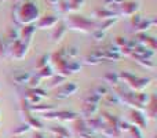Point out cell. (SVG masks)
<instances>
[{
	"mask_svg": "<svg viewBox=\"0 0 157 138\" xmlns=\"http://www.w3.org/2000/svg\"><path fill=\"white\" fill-rule=\"evenodd\" d=\"M40 18V8L36 3L26 2L13 8V19L17 25H29Z\"/></svg>",
	"mask_w": 157,
	"mask_h": 138,
	"instance_id": "obj_1",
	"label": "cell"
},
{
	"mask_svg": "<svg viewBox=\"0 0 157 138\" xmlns=\"http://www.w3.org/2000/svg\"><path fill=\"white\" fill-rule=\"evenodd\" d=\"M69 25H71L72 29L76 30H81V32L86 33H91L94 29H97V22L91 21V19L86 18L83 15H71L69 18Z\"/></svg>",
	"mask_w": 157,
	"mask_h": 138,
	"instance_id": "obj_2",
	"label": "cell"
},
{
	"mask_svg": "<svg viewBox=\"0 0 157 138\" xmlns=\"http://www.w3.org/2000/svg\"><path fill=\"white\" fill-rule=\"evenodd\" d=\"M28 50H29V44L25 43L21 39H18V40L13 41L10 53L15 60H22V58H25V55L28 54Z\"/></svg>",
	"mask_w": 157,
	"mask_h": 138,
	"instance_id": "obj_3",
	"label": "cell"
},
{
	"mask_svg": "<svg viewBox=\"0 0 157 138\" xmlns=\"http://www.w3.org/2000/svg\"><path fill=\"white\" fill-rule=\"evenodd\" d=\"M77 91H78V86L76 83H66L65 81V83L61 84L57 89L55 97L59 98V100H63V98H68V97H71V95L76 94Z\"/></svg>",
	"mask_w": 157,
	"mask_h": 138,
	"instance_id": "obj_4",
	"label": "cell"
},
{
	"mask_svg": "<svg viewBox=\"0 0 157 138\" xmlns=\"http://www.w3.org/2000/svg\"><path fill=\"white\" fill-rule=\"evenodd\" d=\"M139 8H141L139 3L134 2V0L123 2L121 4H120V14H123V15H125V17H132L134 14H138Z\"/></svg>",
	"mask_w": 157,
	"mask_h": 138,
	"instance_id": "obj_5",
	"label": "cell"
},
{
	"mask_svg": "<svg viewBox=\"0 0 157 138\" xmlns=\"http://www.w3.org/2000/svg\"><path fill=\"white\" fill-rule=\"evenodd\" d=\"M58 22L59 21H58V18L55 15H44V17H40V18L37 19L36 28H39V29H51V28H54Z\"/></svg>",
	"mask_w": 157,
	"mask_h": 138,
	"instance_id": "obj_6",
	"label": "cell"
},
{
	"mask_svg": "<svg viewBox=\"0 0 157 138\" xmlns=\"http://www.w3.org/2000/svg\"><path fill=\"white\" fill-rule=\"evenodd\" d=\"M36 32V25L35 24H29V25H24V26L19 29V39L24 40L25 43L30 44L32 37Z\"/></svg>",
	"mask_w": 157,
	"mask_h": 138,
	"instance_id": "obj_7",
	"label": "cell"
},
{
	"mask_svg": "<svg viewBox=\"0 0 157 138\" xmlns=\"http://www.w3.org/2000/svg\"><path fill=\"white\" fill-rule=\"evenodd\" d=\"M130 124L142 128L145 124H146V116H144V113H142L141 111L134 109V111H131V113H130Z\"/></svg>",
	"mask_w": 157,
	"mask_h": 138,
	"instance_id": "obj_8",
	"label": "cell"
},
{
	"mask_svg": "<svg viewBox=\"0 0 157 138\" xmlns=\"http://www.w3.org/2000/svg\"><path fill=\"white\" fill-rule=\"evenodd\" d=\"M66 30H68V26H66L63 22H58V24L54 26V30H52V33H51L52 41H55V43L61 41L63 37H65Z\"/></svg>",
	"mask_w": 157,
	"mask_h": 138,
	"instance_id": "obj_9",
	"label": "cell"
},
{
	"mask_svg": "<svg viewBox=\"0 0 157 138\" xmlns=\"http://www.w3.org/2000/svg\"><path fill=\"white\" fill-rule=\"evenodd\" d=\"M25 115H26V124L29 126V127L37 128V130H41V128H43V123H41V120L37 119L32 112L25 111Z\"/></svg>",
	"mask_w": 157,
	"mask_h": 138,
	"instance_id": "obj_10",
	"label": "cell"
},
{
	"mask_svg": "<svg viewBox=\"0 0 157 138\" xmlns=\"http://www.w3.org/2000/svg\"><path fill=\"white\" fill-rule=\"evenodd\" d=\"M94 15L97 17V18L99 19H109V18H114V17H117L116 13H113V11L110 10V8L108 7H103V8H98V10H95Z\"/></svg>",
	"mask_w": 157,
	"mask_h": 138,
	"instance_id": "obj_11",
	"label": "cell"
},
{
	"mask_svg": "<svg viewBox=\"0 0 157 138\" xmlns=\"http://www.w3.org/2000/svg\"><path fill=\"white\" fill-rule=\"evenodd\" d=\"M30 76H32V73H29V72H17L13 75V80L15 81L17 84L24 86V84H28Z\"/></svg>",
	"mask_w": 157,
	"mask_h": 138,
	"instance_id": "obj_12",
	"label": "cell"
},
{
	"mask_svg": "<svg viewBox=\"0 0 157 138\" xmlns=\"http://www.w3.org/2000/svg\"><path fill=\"white\" fill-rule=\"evenodd\" d=\"M78 117L77 113L69 111H57V119L63 120V122H75Z\"/></svg>",
	"mask_w": 157,
	"mask_h": 138,
	"instance_id": "obj_13",
	"label": "cell"
},
{
	"mask_svg": "<svg viewBox=\"0 0 157 138\" xmlns=\"http://www.w3.org/2000/svg\"><path fill=\"white\" fill-rule=\"evenodd\" d=\"M54 75H55V72H54V69H52L51 65H47V66H44V68H40L37 72V76L41 79V80H48V79H51Z\"/></svg>",
	"mask_w": 157,
	"mask_h": 138,
	"instance_id": "obj_14",
	"label": "cell"
},
{
	"mask_svg": "<svg viewBox=\"0 0 157 138\" xmlns=\"http://www.w3.org/2000/svg\"><path fill=\"white\" fill-rule=\"evenodd\" d=\"M155 25H156V19L155 18H144L141 24L136 26V29H138L139 32L146 33V30H149L150 28L155 26Z\"/></svg>",
	"mask_w": 157,
	"mask_h": 138,
	"instance_id": "obj_15",
	"label": "cell"
},
{
	"mask_svg": "<svg viewBox=\"0 0 157 138\" xmlns=\"http://www.w3.org/2000/svg\"><path fill=\"white\" fill-rule=\"evenodd\" d=\"M48 81H50V83H48L50 89H57V87H59L61 84L65 83L66 77H65V76H62V75H57V73H55L51 79H48Z\"/></svg>",
	"mask_w": 157,
	"mask_h": 138,
	"instance_id": "obj_16",
	"label": "cell"
},
{
	"mask_svg": "<svg viewBox=\"0 0 157 138\" xmlns=\"http://www.w3.org/2000/svg\"><path fill=\"white\" fill-rule=\"evenodd\" d=\"M92 93H94V94H97L98 97L102 98V97H105L106 94H109V93H110V87L106 86L105 83H99V84H97V86L92 89Z\"/></svg>",
	"mask_w": 157,
	"mask_h": 138,
	"instance_id": "obj_17",
	"label": "cell"
},
{
	"mask_svg": "<svg viewBox=\"0 0 157 138\" xmlns=\"http://www.w3.org/2000/svg\"><path fill=\"white\" fill-rule=\"evenodd\" d=\"M98 112V105H92V104H84L83 105V113L87 117H92Z\"/></svg>",
	"mask_w": 157,
	"mask_h": 138,
	"instance_id": "obj_18",
	"label": "cell"
},
{
	"mask_svg": "<svg viewBox=\"0 0 157 138\" xmlns=\"http://www.w3.org/2000/svg\"><path fill=\"white\" fill-rule=\"evenodd\" d=\"M146 112H147V115H149L152 119H155V117H156L157 105H156V98H155V97H152V98H150V101L147 102V105H146Z\"/></svg>",
	"mask_w": 157,
	"mask_h": 138,
	"instance_id": "obj_19",
	"label": "cell"
},
{
	"mask_svg": "<svg viewBox=\"0 0 157 138\" xmlns=\"http://www.w3.org/2000/svg\"><path fill=\"white\" fill-rule=\"evenodd\" d=\"M116 21H117V17H114V18H109V19H103L101 24L97 25V29H101V30L105 32V30H108L112 25L116 24Z\"/></svg>",
	"mask_w": 157,
	"mask_h": 138,
	"instance_id": "obj_20",
	"label": "cell"
},
{
	"mask_svg": "<svg viewBox=\"0 0 157 138\" xmlns=\"http://www.w3.org/2000/svg\"><path fill=\"white\" fill-rule=\"evenodd\" d=\"M103 98V101H105L106 104H112V105H117V104H120L121 101H120V98H119V95L117 94H113V93H109V94H106L105 97H102Z\"/></svg>",
	"mask_w": 157,
	"mask_h": 138,
	"instance_id": "obj_21",
	"label": "cell"
},
{
	"mask_svg": "<svg viewBox=\"0 0 157 138\" xmlns=\"http://www.w3.org/2000/svg\"><path fill=\"white\" fill-rule=\"evenodd\" d=\"M105 81L109 84H119L120 83V79H119V73H113V72H108L105 75Z\"/></svg>",
	"mask_w": 157,
	"mask_h": 138,
	"instance_id": "obj_22",
	"label": "cell"
},
{
	"mask_svg": "<svg viewBox=\"0 0 157 138\" xmlns=\"http://www.w3.org/2000/svg\"><path fill=\"white\" fill-rule=\"evenodd\" d=\"M65 54L68 57V60H76L78 55V49L76 46H68L65 49Z\"/></svg>",
	"mask_w": 157,
	"mask_h": 138,
	"instance_id": "obj_23",
	"label": "cell"
},
{
	"mask_svg": "<svg viewBox=\"0 0 157 138\" xmlns=\"http://www.w3.org/2000/svg\"><path fill=\"white\" fill-rule=\"evenodd\" d=\"M6 39H7L8 41H15V40H18L19 39V30L17 29V28H10L8 29V32H7V36H6Z\"/></svg>",
	"mask_w": 157,
	"mask_h": 138,
	"instance_id": "obj_24",
	"label": "cell"
},
{
	"mask_svg": "<svg viewBox=\"0 0 157 138\" xmlns=\"http://www.w3.org/2000/svg\"><path fill=\"white\" fill-rule=\"evenodd\" d=\"M41 84V79L37 75H32L29 79V81H28V86H29V89H36V87H40Z\"/></svg>",
	"mask_w": 157,
	"mask_h": 138,
	"instance_id": "obj_25",
	"label": "cell"
},
{
	"mask_svg": "<svg viewBox=\"0 0 157 138\" xmlns=\"http://www.w3.org/2000/svg\"><path fill=\"white\" fill-rule=\"evenodd\" d=\"M51 131L55 134V136H62L65 138H71V136H69V131L66 130L65 127H62V126H58V128L57 127H52Z\"/></svg>",
	"mask_w": 157,
	"mask_h": 138,
	"instance_id": "obj_26",
	"label": "cell"
},
{
	"mask_svg": "<svg viewBox=\"0 0 157 138\" xmlns=\"http://www.w3.org/2000/svg\"><path fill=\"white\" fill-rule=\"evenodd\" d=\"M50 61H51V55H47V54H44V55H41L40 57V60H39V62H37V69H40V68H44V66H47V65H50Z\"/></svg>",
	"mask_w": 157,
	"mask_h": 138,
	"instance_id": "obj_27",
	"label": "cell"
},
{
	"mask_svg": "<svg viewBox=\"0 0 157 138\" xmlns=\"http://www.w3.org/2000/svg\"><path fill=\"white\" fill-rule=\"evenodd\" d=\"M128 133H130V136L132 138H144V134H142L141 128L135 127V126H131L130 130H128Z\"/></svg>",
	"mask_w": 157,
	"mask_h": 138,
	"instance_id": "obj_28",
	"label": "cell"
},
{
	"mask_svg": "<svg viewBox=\"0 0 157 138\" xmlns=\"http://www.w3.org/2000/svg\"><path fill=\"white\" fill-rule=\"evenodd\" d=\"M69 8L72 11H77L80 7H83L84 4V0H69Z\"/></svg>",
	"mask_w": 157,
	"mask_h": 138,
	"instance_id": "obj_29",
	"label": "cell"
},
{
	"mask_svg": "<svg viewBox=\"0 0 157 138\" xmlns=\"http://www.w3.org/2000/svg\"><path fill=\"white\" fill-rule=\"evenodd\" d=\"M91 36L94 37V40L102 41L103 39H105V32H103V30H101V29H94L91 32Z\"/></svg>",
	"mask_w": 157,
	"mask_h": 138,
	"instance_id": "obj_30",
	"label": "cell"
},
{
	"mask_svg": "<svg viewBox=\"0 0 157 138\" xmlns=\"http://www.w3.org/2000/svg\"><path fill=\"white\" fill-rule=\"evenodd\" d=\"M29 130H30V127L28 124L19 126V128H17V130L14 131V136H25V134H26Z\"/></svg>",
	"mask_w": 157,
	"mask_h": 138,
	"instance_id": "obj_31",
	"label": "cell"
},
{
	"mask_svg": "<svg viewBox=\"0 0 157 138\" xmlns=\"http://www.w3.org/2000/svg\"><path fill=\"white\" fill-rule=\"evenodd\" d=\"M128 41H130V40H128L127 37H123V36H117V37H116V46L121 49V47L128 46Z\"/></svg>",
	"mask_w": 157,
	"mask_h": 138,
	"instance_id": "obj_32",
	"label": "cell"
},
{
	"mask_svg": "<svg viewBox=\"0 0 157 138\" xmlns=\"http://www.w3.org/2000/svg\"><path fill=\"white\" fill-rule=\"evenodd\" d=\"M142 19H144V17H141L139 14H134V15L131 17V24H132V26L136 28L142 22Z\"/></svg>",
	"mask_w": 157,
	"mask_h": 138,
	"instance_id": "obj_33",
	"label": "cell"
},
{
	"mask_svg": "<svg viewBox=\"0 0 157 138\" xmlns=\"http://www.w3.org/2000/svg\"><path fill=\"white\" fill-rule=\"evenodd\" d=\"M58 7H59V10H61V13H62V14H66V13H69V11H71L68 2H59V3H58Z\"/></svg>",
	"mask_w": 157,
	"mask_h": 138,
	"instance_id": "obj_34",
	"label": "cell"
},
{
	"mask_svg": "<svg viewBox=\"0 0 157 138\" xmlns=\"http://www.w3.org/2000/svg\"><path fill=\"white\" fill-rule=\"evenodd\" d=\"M6 53V46H4V41H3V39L0 37V57H3Z\"/></svg>",
	"mask_w": 157,
	"mask_h": 138,
	"instance_id": "obj_35",
	"label": "cell"
},
{
	"mask_svg": "<svg viewBox=\"0 0 157 138\" xmlns=\"http://www.w3.org/2000/svg\"><path fill=\"white\" fill-rule=\"evenodd\" d=\"M47 3H48L50 6H58V3L61 2V0H46Z\"/></svg>",
	"mask_w": 157,
	"mask_h": 138,
	"instance_id": "obj_36",
	"label": "cell"
},
{
	"mask_svg": "<svg viewBox=\"0 0 157 138\" xmlns=\"http://www.w3.org/2000/svg\"><path fill=\"white\" fill-rule=\"evenodd\" d=\"M33 138H46V137L43 136V133H36V134H35V137H33Z\"/></svg>",
	"mask_w": 157,
	"mask_h": 138,
	"instance_id": "obj_37",
	"label": "cell"
},
{
	"mask_svg": "<svg viewBox=\"0 0 157 138\" xmlns=\"http://www.w3.org/2000/svg\"><path fill=\"white\" fill-rule=\"evenodd\" d=\"M13 138H26L25 136H13Z\"/></svg>",
	"mask_w": 157,
	"mask_h": 138,
	"instance_id": "obj_38",
	"label": "cell"
},
{
	"mask_svg": "<svg viewBox=\"0 0 157 138\" xmlns=\"http://www.w3.org/2000/svg\"><path fill=\"white\" fill-rule=\"evenodd\" d=\"M55 138H65V137H62V136H55Z\"/></svg>",
	"mask_w": 157,
	"mask_h": 138,
	"instance_id": "obj_39",
	"label": "cell"
},
{
	"mask_svg": "<svg viewBox=\"0 0 157 138\" xmlns=\"http://www.w3.org/2000/svg\"><path fill=\"white\" fill-rule=\"evenodd\" d=\"M18 2H22V0H18Z\"/></svg>",
	"mask_w": 157,
	"mask_h": 138,
	"instance_id": "obj_40",
	"label": "cell"
},
{
	"mask_svg": "<svg viewBox=\"0 0 157 138\" xmlns=\"http://www.w3.org/2000/svg\"><path fill=\"white\" fill-rule=\"evenodd\" d=\"M0 2H2V0H0Z\"/></svg>",
	"mask_w": 157,
	"mask_h": 138,
	"instance_id": "obj_41",
	"label": "cell"
}]
</instances>
